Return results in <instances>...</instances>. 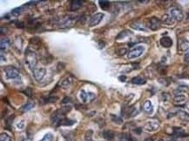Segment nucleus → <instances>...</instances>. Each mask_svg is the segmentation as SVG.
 Wrapping results in <instances>:
<instances>
[{
	"instance_id": "obj_27",
	"label": "nucleus",
	"mask_w": 189,
	"mask_h": 141,
	"mask_svg": "<svg viewBox=\"0 0 189 141\" xmlns=\"http://www.w3.org/2000/svg\"><path fill=\"white\" fill-rule=\"evenodd\" d=\"M111 118H112V120L114 121V123L117 124V125H122L123 124V120L120 117L117 116V115H114V114H111Z\"/></svg>"
},
{
	"instance_id": "obj_10",
	"label": "nucleus",
	"mask_w": 189,
	"mask_h": 141,
	"mask_svg": "<svg viewBox=\"0 0 189 141\" xmlns=\"http://www.w3.org/2000/svg\"><path fill=\"white\" fill-rule=\"evenodd\" d=\"M130 27L134 29V30H137V31H147V27L142 24L141 22H139V21H136V22H132V24H130Z\"/></svg>"
},
{
	"instance_id": "obj_32",
	"label": "nucleus",
	"mask_w": 189,
	"mask_h": 141,
	"mask_svg": "<svg viewBox=\"0 0 189 141\" xmlns=\"http://www.w3.org/2000/svg\"><path fill=\"white\" fill-rule=\"evenodd\" d=\"M21 11H22L21 8H16V9L12 10L11 13V15H13V16H15V17H18L19 15H20Z\"/></svg>"
},
{
	"instance_id": "obj_24",
	"label": "nucleus",
	"mask_w": 189,
	"mask_h": 141,
	"mask_svg": "<svg viewBox=\"0 0 189 141\" xmlns=\"http://www.w3.org/2000/svg\"><path fill=\"white\" fill-rule=\"evenodd\" d=\"M98 4H99V6L101 7V9L104 11H107L111 4L110 2L106 1V0H100V1H98Z\"/></svg>"
},
{
	"instance_id": "obj_21",
	"label": "nucleus",
	"mask_w": 189,
	"mask_h": 141,
	"mask_svg": "<svg viewBox=\"0 0 189 141\" xmlns=\"http://www.w3.org/2000/svg\"><path fill=\"white\" fill-rule=\"evenodd\" d=\"M132 33L131 31H127V30H125V31H121L118 36H117V38H116V39L117 40H120V39H125V38H126V37H128L129 35H132Z\"/></svg>"
},
{
	"instance_id": "obj_40",
	"label": "nucleus",
	"mask_w": 189,
	"mask_h": 141,
	"mask_svg": "<svg viewBox=\"0 0 189 141\" xmlns=\"http://www.w3.org/2000/svg\"><path fill=\"white\" fill-rule=\"evenodd\" d=\"M145 141H153V139H152V138H148V139L145 140Z\"/></svg>"
},
{
	"instance_id": "obj_22",
	"label": "nucleus",
	"mask_w": 189,
	"mask_h": 141,
	"mask_svg": "<svg viewBox=\"0 0 189 141\" xmlns=\"http://www.w3.org/2000/svg\"><path fill=\"white\" fill-rule=\"evenodd\" d=\"M179 48L181 52H188L189 50V41H181L180 43Z\"/></svg>"
},
{
	"instance_id": "obj_39",
	"label": "nucleus",
	"mask_w": 189,
	"mask_h": 141,
	"mask_svg": "<svg viewBox=\"0 0 189 141\" xmlns=\"http://www.w3.org/2000/svg\"><path fill=\"white\" fill-rule=\"evenodd\" d=\"M23 141H32V138H26V139H24Z\"/></svg>"
},
{
	"instance_id": "obj_13",
	"label": "nucleus",
	"mask_w": 189,
	"mask_h": 141,
	"mask_svg": "<svg viewBox=\"0 0 189 141\" xmlns=\"http://www.w3.org/2000/svg\"><path fill=\"white\" fill-rule=\"evenodd\" d=\"M143 110H144V112H145L146 113H147V114H151V113H152V112H153V106H152V104L151 101L147 100L144 103V104H143Z\"/></svg>"
},
{
	"instance_id": "obj_29",
	"label": "nucleus",
	"mask_w": 189,
	"mask_h": 141,
	"mask_svg": "<svg viewBox=\"0 0 189 141\" xmlns=\"http://www.w3.org/2000/svg\"><path fill=\"white\" fill-rule=\"evenodd\" d=\"M126 52H127V50H126V48H118L117 50H116V53H117V55H119V56H123V55H125L126 53Z\"/></svg>"
},
{
	"instance_id": "obj_15",
	"label": "nucleus",
	"mask_w": 189,
	"mask_h": 141,
	"mask_svg": "<svg viewBox=\"0 0 189 141\" xmlns=\"http://www.w3.org/2000/svg\"><path fill=\"white\" fill-rule=\"evenodd\" d=\"M103 137L108 141L114 140V137H115V133L111 130H106L103 132Z\"/></svg>"
},
{
	"instance_id": "obj_7",
	"label": "nucleus",
	"mask_w": 189,
	"mask_h": 141,
	"mask_svg": "<svg viewBox=\"0 0 189 141\" xmlns=\"http://www.w3.org/2000/svg\"><path fill=\"white\" fill-rule=\"evenodd\" d=\"M32 72H33V77H34V79L39 82V81L42 80V79H44V77L45 76V74H46V69H45V67L35 68V69L32 71Z\"/></svg>"
},
{
	"instance_id": "obj_30",
	"label": "nucleus",
	"mask_w": 189,
	"mask_h": 141,
	"mask_svg": "<svg viewBox=\"0 0 189 141\" xmlns=\"http://www.w3.org/2000/svg\"><path fill=\"white\" fill-rule=\"evenodd\" d=\"M0 140L1 141H12L11 138L7 134V133H2L0 136Z\"/></svg>"
},
{
	"instance_id": "obj_6",
	"label": "nucleus",
	"mask_w": 189,
	"mask_h": 141,
	"mask_svg": "<svg viewBox=\"0 0 189 141\" xmlns=\"http://www.w3.org/2000/svg\"><path fill=\"white\" fill-rule=\"evenodd\" d=\"M169 14L171 15V17L174 19L175 21H181L184 19V14L182 12L181 10H180L179 8H171L170 11H169Z\"/></svg>"
},
{
	"instance_id": "obj_25",
	"label": "nucleus",
	"mask_w": 189,
	"mask_h": 141,
	"mask_svg": "<svg viewBox=\"0 0 189 141\" xmlns=\"http://www.w3.org/2000/svg\"><path fill=\"white\" fill-rule=\"evenodd\" d=\"M132 83L133 84H138V85H140V84H146V79H144L143 78L141 77H134L132 79Z\"/></svg>"
},
{
	"instance_id": "obj_38",
	"label": "nucleus",
	"mask_w": 189,
	"mask_h": 141,
	"mask_svg": "<svg viewBox=\"0 0 189 141\" xmlns=\"http://www.w3.org/2000/svg\"><path fill=\"white\" fill-rule=\"evenodd\" d=\"M126 78L125 76H120V77L119 78V79L121 81V82H125V81H126Z\"/></svg>"
},
{
	"instance_id": "obj_8",
	"label": "nucleus",
	"mask_w": 189,
	"mask_h": 141,
	"mask_svg": "<svg viewBox=\"0 0 189 141\" xmlns=\"http://www.w3.org/2000/svg\"><path fill=\"white\" fill-rule=\"evenodd\" d=\"M104 16H105L104 13H101V12H98V13H96L94 15H93L92 18H91V19H90V22H89V25L91 27L98 25L101 22V20L103 19Z\"/></svg>"
},
{
	"instance_id": "obj_11",
	"label": "nucleus",
	"mask_w": 189,
	"mask_h": 141,
	"mask_svg": "<svg viewBox=\"0 0 189 141\" xmlns=\"http://www.w3.org/2000/svg\"><path fill=\"white\" fill-rule=\"evenodd\" d=\"M83 1L81 0H73L70 3V5H69V9L70 11H77L78 10L82 5H83Z\"/></svg>"
},
{
	"instance_id": "obj_4",
	"label": "nucleus",
	"mask_w": 189,
	"mask_h": 141,
	"mask_svg": "<svg viewBox=\"0 0 189 141\" xmlns=\"http://www.w3.org/2000/svg\"><path fill=\"white\" fill-rule=\"evenodd\" d=\"M95 94L93 92H86L85 90H81L79 92V99L81 101L85 104L89 103L92 100H93L95 99Z\"/></svg>"
},
{
	"instance_id": "obj_35",
	"label": "nucleus",
	"mask_w": 189,
	"mask_h": 141,
	"mask_svg": "<svg viewBox=\"0 0 189 141\" xmlns=\"http://www.w3.org/2000/svg\"><path fill=\"white\" fill-rule=\"evenodd\" d=\"M15 23H16V26L19 27V28H23L24 25L22 22H19V21H17V22H15Z\"/></svg>"
},
{
	"instance_id": "obj_9",
	"label": "nucleus",
	"mask_w": 189,
	"mask_h": 141,
	"mask_svg": "<svg viewBox=\"0 0 189 141\" xmlns=\"http://www.w3.org/2000/svg\"><path fill=\"white\" fill-rule=\"evenodd\" d=\"M160 128V123L157 120L148 121L145 125V130L147 132H155Z\"/></svg>"
},
{
	"instance_id": "obj_28",
	"label": "nucleus",
	"mask_w": 189,
	"mask_h": 141,
	"mask_svg": "<svg viewBox=\"0 0 189 141\" xmlns=\"http://www.w3.org/2000/svg\"><path fill=\"white\" fill-rule=\"evenodd\" d=\"M54 140V136H53V134L52 133H46L45 136H44V138L41 140L39 141H53Z\"/></svg>"
},
{
	"instance_id": "obj_1",
	"label": "nucleus",
	"mask_w": 189,
	"mask_h": 141,
	"mask_svg": "<svg viewBox=\"0 0 189 141\" xmlns=\"http://www.w3.org/2000/svg\"><path fill=\"white\" fill-rule=\"evenodd\" d=\"M24 61H25L26 64L28 65V67L33 71L38 63V58H37L36 53L32 50H30L28 48L24 54Z\"/></svg>"
},
{
	"instance_id": "obj_34",
	"label": "nucleus",
	"mask_w": 189,
	"mask_h": 141,
	"mask_svg": "<svg viewBox=\"0 0 189 141\" xmlns=\"http://www.w3.org/2000/svg\"><path fill=\"white\" fill-rule=\"evenodd\" d=\"M126 140L127 141H136V140L132 137V135H130V134H127V135L126 136Z\"/></svg>"
},
{
	"instance_id": "obj_37",
	"label": "nucleus",
	"mask_w": 189,
	"mask_h": 141,
	"mask_svg": "<svg viewBox=\"0 0 189 141\" xmlns=\"http://www.w3.org/2000/svg\"><path fill=\"white\" fill-rule=\"evenodd\" d=\"M68 102H70V98H65L64 99H63V101H62V103L63 104H65V103H68Z\"/></svg>"
},
{
	"instance_id": "obj_3",
	"label": "nucleus",
	"mask_w": 189,
	"mask_h": 141,
	"mask_svg": "<svg viewBox=\"0 0 189 141\" xmlns=\"http://www.w3.org/2000/svg\"><path fill=\"white\" fill-rule=\"evenodd\" d=\"M145 52V47L142 46V45H139V46H136L134 47L133 49H132L128 54H127V57L128 59H136V58H139V56H141L143 54V52Z\"/></svg>"
},
{
	"instance_id": "obj_42",
	"label": "nucleus",
	"mask_w": 189,
	"mask_h": 141,
	"mask_svg": "<svg viewBox=\"0 0 189 141\" xmlns=\"http://www.w3.org/2000/svg\"><path fill=\"white\" fill-rule=\"evenodd\" d=\"M87 141H93V140H87Z\"/></svg>"
},
{
	"instance_id": "obj_17",
	"label": "nucleus",
	"mask_w": 189,
	"mask_h": 141,
	"mask_svg": "<svg viewBox=\"0 0 189 141\" xmlns=\"http://www.w3.org/2000/svg\"><path fill=\"white\" fill-rule=\"evenodd\" d=\"M173 134L175 135V136H177V137H187V136H188V133H186L181 128H178V127H175V128H173Z\"/></svg>"
},
{
	"instance_id": "obj_2",
	"label": "nucleus",
	"mask_w": 189,
	"mask_h": 141,
	"mask_svg": "<svg viewBox=\"0 0 189 141\" xmlns=\"http://www.w3.org/2000/svg\"><path fill=\"white\" fill-rule=\"evenodd\" d=\"M4 72L5 73V77L7 79H13L19 76V69L13 65H8V66L4 67Z\"/></svg>"
},
{
	"instance_id": "obj_19",
	"label": "nucleus",
	"mask_w": 189,
	"mask_h": 141,
	"mask_svg": "<svg viewBox=\"0 0 189 141\" xmlns=\"http://www.w3.org/2000/svg\"><path fill=\"white\" fill-rule=\"evenodd\" d=\"M75 123V120H72L66 118H62L57 125H72Z\"/></svg>"
},
{
	"instance_id": "obj_43",
	"label": "nucleus",
	"mask_w": 189,
	"mask_h": 141,
	"mask_svg": "<svg viewBox=\"0 0 189 141\" xmlns=\"http://www.w3.org/2000/svg\"><path fill=\"white\" fill-rule=\"evenodd\" d=\"M172 141H175V140H172Z\"/></svg>"
},
{
	"instance_id": "obj_26",
	"label": "nucleus",
	"mask_w": 189,
	"mask_h": 141,
	"mask_svg": "<svg viewBox=\"0 0 189 141\" xmlns=\"http://www.w3.org/2000/svg\"><path fill=\"white\" fill-rule=\"evenodd\" d=\"M23 44V40H22V39L20 38V37H17L15 39H14V41H13V47L17 50V51H19V45L22 48V45Z\"/></svg>"
},
{
	"instance_id": "obj_14",
	"label": "nucleus",
	"mask_w": 189,
	"mask_h": 141,
	"mask_svg": "<svg viewBox=\"0 0 189 141\" xmlns=\"http://www.w3.org/2000/svg\"><path fill=\"white\" fill-rule=\"evenodd\" d=\"M162 22L167 25H172V24H174L175 20L171 17L170 14H165L162 17Z\"/></svg>"
},
{
	"instance_id": "obj_36",
	"label": "nucleus",
	"mask_w": 189,
	"mask_h": 141,
	"mask_svg": "<svg viewBox=\"0 0 189 141\" xmlns=\"http://www.w3.org/2000/svg\"><path fill=\"white\" fill-rule=\"evenodd\" d=\"M185 61L189 63V50L187 52V53H186V55H185Z\"/></svg>"
},
{
	"instance_id": "obj_12",
	"label": "nucleus",
	"mask_w": 189,
	"mask_h": 141,
	"mask_svg": "<svg viewBox=\"0 0 189 141\" xmlns=\"http://www.w3.org/2000/svg\"><path fill=\"white\" fill-rule=\"evenodd\" d=\"M160 44L165 48H169L172 45V40L169 37H163L160 39Z\"/></svg>"
},
{
	"instance_id": "obj_20",
	"label": "nucleus",
	"mask_w": 189,
	"mask_h": 141,
	"mask_svg": "<svg viewBox=\"0 0 189 141\" xmlns=\"http://www.w3.org/2000/svg\"><path fill=\"white\" fill-rule=\"evenodd\" d=\"M34 105H35L34 102H32V101H29L26 104H24V105L21 108V111H22L23 112H28V111L32 110V109L34 107Z\"/></svg>"
},
{
	"instance_id": "obj_18",
	"label": "nucleus",
	"mask_w": 189,
	"mask_h": 141,
	"mask_svg": "<svg viewBox=\"0 0 189 141\" xmlns=\"http://www.w3.org/2000/svg\"><path fill=\"white\" fill-rule=\"evenodd\" d=\"M187 100V98L183 95H177L174 99H173V103L176 104H184Z\"/></svg>"
},
{
	"instance_id": "obj_41",
	"label": "nucleus",
	"mask_w": 189,
	"mask_h": 141,
	"mask_svg": "<svg viewBox=\"0 0 189 141\" xmlns=\"http://www.w3.org/2000/svg\"><path fill=\"white\" fill-rule=\"evenodd\" d=\"M119 141H127V140H125V139H123V140L121 139V140H119Z\"/></svg>"
},
{
	"instance_id": "obj_5",
	"label": "nucleus",
	"mask_w": 189,
	"mask_h": 141,
	"mask_svg": "<svg viewBox=\"0 0 189 141\" xmlns=\"http://www.w3.org/2000/svg\"><path fill=\"white\" fill-rule=\"evenodd\" d=\"M147 26L152 30V31H157L158 29L160 28L161 26V22L159 19H157L156 17H152L150 18L148 20H147Z\"/></svg>"
},
{
	"instance_id": "obj_31",
	"label": "nucleus",
	"mask_w": 189,
	"mask_h": 141,
	"mask_svg": "<svg viewBox=\"0 0 189 141\" xmlns=\"http://www.w3.org/2000/svg\"><path fill=\"white\" fill-rule=\"evenodd\" d=\"M30 44H33V45H37V46H38V45H40V40H39V39H38V38H33V39H32L31 40H30Z\"/></svg>"
},
{
	"instance_id": "obj_23",
	"label": "nucleus",
	"mask_w": 189,
	"mask_h": 141,
	"mask_svg": "<svg viewBox=\"0 0 189 141\" xmlns=\"http://www.w3.org/2000/svg\"><path fill=\"white\" fill-rule=\"evenodd\" d=\"M73 83V78H66L65 79H64L62 84H61V87L63 89H67L70 87V85Z\"/></svg>"
},
{
	"instance_id": "obj_33",
	"label": "nucleus",
	"mask_w": 189,
	"mask_h": 141,
	"mask_svg": "<svg viewBox=\"0 0 189 141\" xmlns=\"http://www.w3.org/2000/svg\"><path fill=\"white\" fill-rule=\"evenodd\" d=\"M24 125H25L24 121L21 120V121H19V123L16 125V127H17V129H19V130H23V129L24 128Z\"/></svg>"
},
{
	"instance_id": "obj_16",
	"label": "nucleus",
	"mask_w": 189,
	"mask_h": 141,
	"mask_svg": "<svg viewBox=\"0 0 189 141\" xmlns=\"http://www.w3.org/2000/svg\"><path fill=\"white\" fill-rule=\"evenodd\" d=\"M10 41L7 38H3L1 39V44H0V47H1V52H4V51H6L9 47H10Z\"/></svg>"
}]
</instances>
